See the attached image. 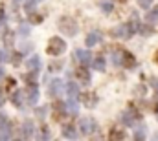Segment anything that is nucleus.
I'll list each match as a JSON object with an SVG mask.
<instances>
[{"instance_id": "12", "label": "nucleus", "mask_w": 158, "mask_h": 141, "mask_svg": "<svg viewBox=\"0 0 158 141\" xmlns=\"http://www.w3.org/2000/svg\"><path fill=\"white\" fill-rule=\"evenodd\" d=\"M28 70L30 71H33V73H37V71L40 70V61H39V57H30L28 59Z\"/></svg>"}, {"instance_id": "10", "label": "nucleus", "mask_w": 158, "mask_h": 141, "mask_svg": "<svg viewBox=\"0 0 158 141\" xmlns=\"http://www.w3.org/2000/svg\"><path fill=\"white\" fill-rule=\"evenodd\" d=\"M61 92H63V81H61V79L52 81V84H50V94L55 97V95H59Z\"/></svg>"}, {"instance_id": "3", "label": "nucleus", "mask_w": 158, "mask_h": 141, "mask_svg": "<svg viewBox=\"0 0 158 141\" xmlns=\"http://www.w3.org/2000/svg\"><path fill=\"white\" fill-rule=\"evenodd\" d=\"M79 130H81V134L90 136V134H94V132L98 130V123H96L92 117H83V119L79 121Z\"/></svg>"}, {"instance_id": "22", "label": "nucleus", "mask_w": 158, "mask_h": 141, "mask_svg": "<svg viewBox=\"0 0 158 141\" xmlns=\"http://www.w3.org/2000/svg\"><path fill=\"white\" fill-rule=\"evenodd\" d=\"M81 99L85 101V105H88V106L96 105V97H94V95H90V94H83V95H81Z\"/></svg>"}, {"instance_id": "38", "label": "nucleus", "mask_w": 158, "mask_h": 141, "mask_svg": "<svg viewBox=\"0 0 158 141\" xmlns=\"http://www.w3.org/2000/svg\"><path fill=\"white\" fill-rule=\"evenodd\" d=\"M2 77H4V70H2V68H0V79H2Z\"/></svg>"}, {"instance_id": "15", "label": "nucleus", "mask_w": 158, "mask_h": 141, "mask_svg": "<svg viewBox=\"0 0 158 141\" xmlns=\"http://www.w3.org/2000/svg\"><path fill=\"white\" fill-rule=\"evenodd\" d=\"M66 94H68V97H72V99H77L79 95V88L76 83H68L66 84Z\"/></svg>"}, {"instance_id": "25", "label": "nucleus", "mask_w": 158, "mask_h": 141, "mask_svg": "<svg viewBox=\"0 0 158 141\" xmlns=\"http://www.w3.org/2000/svg\"><path fill=\"white\" fill-rule=\"evenodd\" d=\"M30 20L31 22H42V15H39V13H30Z\"/></svg>"}, {"instance_id": "4", "label": "nucleus", "mask_w": 158, "mask_h": 141, "mask_svg": "<svg viewBox=\"0 0 158 141\" xmlns=\"http://www.w3.org/2000/svg\"><path fill=\"white\" fill-rule=\"evenodd\" d=\"M11 123L6 117V114H0V139H9L11 138Z\"/></svg>"}, {"instance_id": "30", "label": "nucleus", "mask_w": 158, "mask_h": 141, "mask_svg": "<svg viewBox=\"0 0 158 141\" xmlns=\"http://www.w3.org/2000/svg\"><path fill=\"white\" fill-rule=\"evenodd\" d=\"M112 62H114V64H121V51H118V53L112 55Z\"/></svg>"}, {"instance_id": "5", "label": "nucleus", "mask_w": 158, "mask_h": 141, "mask_svg": "<svg viewBox=\"0 0 158 141\" xmlns=\"http://www.w3.org/2000/svg\"><path fill=\"white\" fill-rule=\"evenodd\" d=\"M24 95H26V103L28 105H35L39 101V90H37V84H30L26 90H24Z\"/></svg>"}, {"instance_id": "19", "label": "nucleus", "mask_w": 158, "mask_h": 141, "mask_svg": "<svg viewBox=\"0 0 158 141\" xmlns=\"http://www.w3.org/2000/svg\"><path fill=\"white\" fill-rule=\"evenodd\" d=\"M63 136L64 138H76V128H74V125H66L64 128H63Z\"/></svg>"}, {"instance_id": "18", "label": "nucleus", "mask_w": 158, "mask_h": 141, "mask_svg": "<svg viewBox=\"0 0 158 141\" xmlns=\"http://www.w3.org/2000/svg\"><path fill=\"white\" fill-rule=\"evenodd\" d=\"M66 110H68L70 114L77 115V101H76V99H72V97H68V103H66Z\"/></svg>"}, {"instance_id": "28", "label": "nucleus", "mask_w": 158, "mask_h": 141, "mask_svg": "<svg viewBox=\"0 0 158 141\" xmlns=\"http://www.w3.org/2000/svg\"><path fill=\"white\" fill-rule=\"evenodd\" d=\"M101 9H103L105 13H110V11H112V4H110V2H103V4H101Z\"/></svg>"}, {"instance_id": "13", "label": "nucleus", "mask_w": 158, "mask_h": 141, "mask_svg": "<svg viewBox=\"0 0 158 141\" xmlns=\"http://www.w3.org/2000/svg\"><path fill=\"white\" fill-rule=\"evenodd\" d=\"M138 117H140L138 114H134V112H131V110H129V112H123V115H121V121H123L125 125H132V123H134Z\"/></svg>"}, {"instance_id": "9", "label": "nucleus", "mask_w": 158, "mask_h": 141, "mask_svg": "<svg viewBox=\"0 0 158 141\" xmlns=\"http://www.w3.org/2000/svg\"><path fill=\"white\" fill-rule=\"evenodd\" d=\"M85 42H86L88 48L96 46L98 42H101V33H99V31H90V33L86 35V40H85Z\"/></svg>"}, {"instance_id": "33", "label": "nucleus", "mask_w": 158, "mask_h": 141, "mask_svg": "<svg viewBox=\"0 0 158 141\" xmlns=\"http://www.w3.org/2000/svg\"><path fill=\"white\" fill-rule=\"evenodd\" d=\"M4 20H6V13H4V9L0 7V26L4 24Z\"/></svg>"}, {"instance_id": "35", "label": "nucleus", "mask_w": 158, "mask_h": 141, "mask_svg": "<svg viewBox=\"0 0 158 141\" xmlns=\"http://www.w3.org/2000/svg\"><path fill=\"white\" fill-rule=\"evenodd\" d=\"M44 114H46V108H37V115L39 117H44Z\"/></svg>"}, {"instance_id": "11", "label": "nucleus", "mask_w": 158, "mask_h": 141, "mask_svg": "<svg viewBox=\"0 0 158 141\" xmlns=\"http://www.w3.org/2000/svg\"><path fill=\"white\" fill-rule=\"evenodd\" d=\"M22 99H24V92H20V90L13 92V95H11V103L17 106V108H22V106H24Z\"/></svg>"}, {"instance_id": "37", "label": "nucleus", "mask_w": 158, "mask_h": 141, "mask_svg": "<svg viewBox=\"0 0 158 141\" xmlns=\"http://www.w3.org/2000/svg\"><path fill=\"white\" fill-rule=\"evenodd\" d=\"M4 59H6V57H4V51H0V62H2Z\"/></svg>"}, {"instance_id": "1", "label": "nucleus", "mask_w": 158, "mask_h": 141, "mask_svg": "<svg viewBox=\"0 0 158 141\" xmlns=\"http://www.w3.org/2000/svg\"><path fill=\"white\" fill-rule=\"evenodd\" d=\"M59 30L68 37H74L77 33V22L72 18V17H63L59 18Z\"/></svg>"}, {"instance_id": "6", "label": "nucleus", "mask_w": 158, "mask_h": 141, "mask_svg": "<svg viewBox=\"0 0 158 141\" xmlns=\"http://www.w3.org/2000/svg\"><path fill=\"white\" fill-rule=\"evenodd\" d=\"M134 33V30L131 28V24H121V26H118L114 31H112V35L116 37H123V38H129V37Z\"/></svg>"}, {"instance_id": "17", "label": "nucleus", "mask_w": 158, "mask_h": 141, "mask_svg": "<svg viewBox=\"0 0 158 141\" xmlns=\"http://www.w3.org/2000/svg\"><path fill=\"white\" fill-rule=\"evenodd\" d=\"M92 66H94V70H98V71H103L105 70V59L99 55V57H96L94 59V62H92Z\"/></svg>"}, {"instance_id": "7", "label": "nucleus", "mask_w": 158, "mask_h": 141, "mask_svg": "<svg viewBox=\"0 0 158 141\" xmlns=\"http://www.w3.org/2000/svg\"><path fill=\"white\" fill-rule=\"evenodd\" d=\"M76 57H77V61L81 64H90V61H92V55H90V51L88 50H77L76 51Z\"/></svg>"}, {"instance_id": "32", "label": "nucleus", "mask_w": 158, "mask_h": 141, "mask_svg": "<svg viewBox=\"0 0 158 141\" xmlns=\"http://www.w3.org/2000/svg\"><path fill=\"white\" fill-rule=\"evenodd\" d=\"M26 33H30V28H28L26 24H22V26H20V35H26Z\"/></svg>"}, {"instance_id": "16", "label": "nucleus", "mask_w": 158, "mask_h": 141, "mask_svg": "<svg viewBox=\"0 0 158 141\" xmlns=\"http://www.w3.org/2000/svg\"><path fill=\"white\" fill-rule=\"evenodd\" d=\"M33 136V123L31 121H24L22 125V138H31Z\"/></svg>"}, {"instance_id": "8", "label": "nucleus", "mask_w": 158, "mask_h": 141, "mask_svg": "<svg viewBox=\"0 0 158 141\" xmlns=\"http://www.w3.org/2000/svg\"><path fill=\"white\" fill-rule=\"evenodd\" d=\"M66 115V105L63 103H53V119H63Z\"/></svg>"}, {"instance_id": "36", "label": "nucleus", "mask_w": 158, "mask_h": 141, "mask_svg": "<svg viewBox=\"0 0 158 141\" xmlns=\"http://www.w3.org/2000/svg\"><path fill=\"white\" fill-rule=\"evenodd\" d=\"M4 105V92H2V90H0V106Z\"/></svg>"}, {"instance_id": "26", "label": "nucleus", "mask_w": 158, "mask_h": 141, "mask_svg": "<svg viewBox=\"0 0 158 141\" xmlns=\"http://www.w3.org/2000/svg\"><path fill=\"white\" fill-rule=\"evenodd\" d=\"M145 138V128H138L134 132V139H143Z\"/></svg>"}, {"instance_id": "27", "label": "nucleus", "mask_w": 158, "mask_h": 141, "mask_svg": "<svg viewBox=\"0 0 158 141\" xmlns=\"http://www.w3.org/2000/svg\"><path fill=\"white\" fill-rule=\"evenodd\" d=\"M151 4H153V0H138V6H140V7H143V9L151 7Z\"/></svg>"}, {"instance_id": "39", "label": "nucleus", "mask_w": 158, "mask_h": 141, "mask_svg": "<svg viewBox=\"0 0 158 141\" xmlns=\"http://www.w3.org/2000/svg\"><path fill=\"white\" fill-rule=\"evenodd\" d=\"M20 2H22V0H13V4H20Z\"/></svg>"}, {"instance_id": "20", "label": "nucleus", "mask_w": 158, "mask_h": 141, "mask_svg": "<svg viewBox=\"0 0 158 141\" xmlns=\"http://www.w3.org/2000/svg\"><path fill=\"white\" fill-rule=\"evenodd\" d=\"M76 75H77V77L81 79V81H83V83H85V84H86V83L90 81V73L85 70V68H79V70L76 71Z\"/></svg>"}, {"instance_id": "2", "label": "nucleus", "mask_w": 158, "mask_h": 141, "mask_svg": "<svg viewBox=\"0 0 158 141\" xmlns=\"http://www.w3.org/2000/svg\"><path fill=\"white\" fill-rule=\"evenodd\" d=\"M64 50H66V42H64L63 38H57V37L50 38V42H48V48H46L48 55H53V57L61 55Z\"/></svg>"}, {"instance_id": "40", "label": "nucleus", "mask_w": 158, "mask_h": 141, "mask_svg": "<svg viewBox=\"0 0 158 141\" xmlns=\"http://www.w3.org/2000/svg\"><path fill=\"white\" fill-rule=\"evenodd\" d=\"M155 84H156V86H155V88H156V92H158V81H155Z\"/></svg>"}, {"instance_id": "34", "label": "nucleus", "mask_w": 158, "mask_h": 141, "mask_svg": "<svg viewBox=\"0 0 158 141\" xmlns=\"http://www.w3.org/2000/svg\"><path fill=\"white\" fill-rule=\"evenodd\" d=\"M40 0H28V4H26V9H30V7H33V4H37Z\"/></svg>"}, {"instance_id": "21", "label": "nucleus", "mask_w": 158, "mask_h": 141, "mask_svg": "<svg viewBox=\"0 0 158 141\" xmlns=\"http://www.w3.org/2000/svg\"><path fill=\"white\" fill-rule=\"evenodd\" d=\"M156 18H158V7H153V9L145 15V20H147V22H155Z\"/></svg>"}, {"instance_id": "29", "label": "nucleus", "mask_w": 158, "mask_h": 141, "mask_svg": "<svg viewBox=\"0 0 158 141\" xmlns=\"http://www.w3.org/2000/svg\"><path fill=\"white\" fill-rule=\"evenodd\" d=\"M11 62L17 66V64H20V53H13L11 55Z\"/></svg>"}, {"instance_id": "23", "label": "nucleus", "mask_w": 158, "mask_h": 141, "mask_svg": "<svg viewBox=\"0 0 158 141\" xmlns=\"http://www.w3.org/2000/svg\"><path fill=\"white\" fill-rule=\"evenodd\" d=\"M110 139H125V132H121V130H112V132H110Z\"/></svg>"}, {"instance_id": "14", "label": "nucleus", "mask_w": 158, "mask_h": 141, "mask_svg": "<svg viewBox=\"0 0 158 141\" xmlns=\"http://www.w3.org/2000/svg\"><path fill=\"white\" fill-rule=\"evenodd\" d=\"M121 64H123V66H127V68L134 66V57H132L129 51H121Z\"/></svg>"}, {"instance_id": "24", "label": "nucleus", "mask_w": 158, "mask_h": 141, "mask_svg": "<svg viewBox=\"0 0 158 141\" xmlns=\"http://www.w3.org/2000/svg\"><path fill=\"white\" fill-rule=\"evenodd\" d=\"M138 31H140L142 35H151V33H153V28H149V26H140Z\"/></svg>"}, {"instance_id": "31", "label": "nucleus", "mask_w": 158, "mask_h": 141, "mask_svg": "<svg viewBox=\"0 0 158 141\" xmlns=\"http://www.w3.org/2000/svg\"><path fill=\"white\" fill-rule=\"evenodd\" d=\"M13 86H15V79H7L6 81V90H11Z\"/></svg>"}]
</instances>
